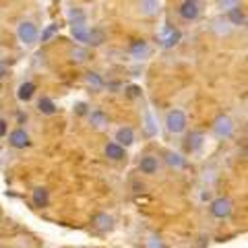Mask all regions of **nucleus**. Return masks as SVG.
<instances>
[{"mask_svg":"<svg viewBox=\"0 0 248 248\" xmlns=\"http://www.w3.org/2000/svg\"><path fill=\"white\" fill-rule=\"evenodd\" d=\"M128 52H130V56L133 58H137V60H145L147 56H149V44H147L145 40H135L133 44H130V48H128Z\"/></svg>","mask_w":248,"mask_h":248,"instance_id":"11","label":"nucleus"},{"mask_svg":"<svg viewBox=\"0 0 248 248\" xmlns=\"http://www.w3.org/2000/svg\"><path fill=\"white\" fill-rule=\"evenodd\" d=\"M139 170H141V174L145 176H155L159 172V159L155 157V155H145L139 161Z\"/></svg>","mask_w":248,"mask_h":248,"instance_id":"8","label":"nucleus"},{"mask_svg":"<svg viewBox=\"0 0 248 248\" xmlns=\"http://www.w3.org/2000/svg\"><path fill=\"white\" fill-rule=\"evenodd\" d=\"M226 19H228L230 25H236V27H244L246 25V13H244V9L240 4L228 9V17Z\"/></svg>","mask_w":248,"mask_h":248,"instance_id":"10","label":"nucleus"},{"mask_svg":"<svg viewBox=\"0 0 248 248\" xmlns=\"http://www.w3.org/2000/svg\"><path fill=\"white\" fill-rule=\"evenodd\" d=\"M93 228L99 230V232H108V230H112L114 228V219L108 213H97L95 217H93Z\"/></svg>","mask_w":248,"mask_h":248,"instance_id":"16","label":"nucleus"},{"mask_svg":"<svg viewBox=\"0 0 248 248\" xmlns=\"http://www.w3.org/2000/svg\"><path fill=\"white\" fill-rule=\"evenodd\" d=\"M17 37H19V42L25 44V46L35 44L37 42V27L31 21H23L17 27Z\"/></svg>","mask_w":248,"mask_h":248,"instance_id":"4","label":"nucleus"},{"mask_svg":"<svg viewBox=\"0 0 248 248\" xmlns=\"http://www.w3.org/2000/svg\"><path fill=\"white\" fill-rule=\"evenodd\" d=\"M104 40H106V35H104L102 29H89V33H87V46H102Z\"/></svg>","mask_w":248,"mask_h":248,"instance_id":"21","label":"nucleus"},{"mask_svg":"<svg viewBox=\"0 0 248 248\" xmlns=\"http://www.w3.org/2000/svg\"><path fill=\"white\" fill-rule=\"evenodd\" d=\"M147 248H164V242H161L157 236H151L147 240Z\"/></svg>","mask_w":248,"mask_h":248,"instance_id":"27","label":"nucleus"},{"mask_svg":"<svg viewBox=\"0 0 248 248\" xmlns=\"http://www.w3.org/2000/svg\"><path fill=\"white\" fill-rule=\"evenodd\" d=\"M9 145L13 147V149H27V147L31 145V139L23 128H15L9 133Z\"/></svg>","mask_w":248,"mask_h":248,"instance_id":"5","label":"nucleus"},{"mask_svg":"<svg viewBox=\"0 0 248 248\" xmlns=\"http://www.w3.org/2000/svg\"><path fill=\"white\" fill-rule=\"evenodd\" d=\"M139 13L143 17H155L159 13V0H139Z\"/></svg>","mask_w":248,"mask_h":248,"instance_id":"15","label":"nucleus"},{"mask_svg":"<svg viewBox=\"0 0 248 248\" xmlns=\"http://www.w3.org/2000/svg\"><path fill=\"white\" fill-rule=\"evenodd\" d=\"M192 2H199V0H192Z\"/></svg>","mask_w":248,"mask_h":248,"instance_id":"31","label":"nucleus"},{"mask_svg":"<svg viewBox=\"0 0 248 248\" xmlns=\"http://www.w3.org/2000/svg\"><path fill=\"white\" fill-rule=\"evenodd\" d=\"M188 126V118L182 110H170L166 116V128L170 135H182Z\"/></svg>","mask_w":248,"mask_h":248,"instance_id":"1","label":"nucleus"},{"mask_svg":"<svg viewBox=\"0 0 248 248\" xmlns=\"http://www.w3.org/2000/svg\"><path fill=\"white\" fill-rule=\"evenodd\" d=\"M56 110H58V108H56V104H54L50 97H42L40 102H37V112L44 114V116H54V114H56Z\"/></svg>","mask_w":248,"mask_h":248,"instance_id":"18","label":"nucleus"},{"mask_svg":"<svg viewBox=\"0 0 248 248\" xmlns=\"http://www.w3.org/2000/svg\"><path fill=\"white\" fill-rule=\"evenodd\" d=\"M6 75H9V68H6L4 62H0V79H4Z\"/></svg>","mask_w":248,"mask_h":248,"instance_id":"30","label":"nucleus"},{"mask_svg":"<svg viewBox=\"0 0 248 248\" xmlns=\"http://www.w3.org/2000/svg\"><path fill=\"white\" fill-rule=\"evenodd\" d=\"M145 133H147V137H153L155 133H157V126H155L153 116L149 112H145Z\"/></svg>","mask_w":248,"mask_h":248,"instance_id":"24","label":"nucleus"},{"mask_svg":"<svg viewBox=\"0 0 248 248\" xmlns=\"http://www.w3.org/2000/svg\"><path fill=\"white\" fill-rule=\"evenodd\" d=\"M116 143L122 145V147H130L135 143V130L130 126H120L116 130Z\"/></svg>","mask_w":248,"mask_h":248,"instance_id":"13","label":"nucleus"},{"mask_svg":"<svg viewBox=\"0 0 248 248\" xmlns=\"http://www.w3.org/2000/svg\"><path fill=\"white\" fill-rule=\"evenodd\" d=\"M128 95L130 97H141V89H139L137 85H130V87H128Z\"/></svg>","mask_w":248,"mask_h":248,"instance_id":"29","label":"nucleus"},{"mask_svg":"<svg viewBox=\"0 0 248 248\" xmlns=\"http://www.w3.org/2000/svg\"><path fill=\"white\" fill-rule=\"evenodd\" d=\"M54 33H58V25H48V27H46V31L42 33V42H48Z\"/></svg>","mask_w":248,"mask_h":248,"instance_id":"25","label":"nucleus"},{"mask_svg":"<svg viewBox=\"0 0 248 248\" xmlns=\"http://www.w3.org/2000/svg\"><path fill=\"white\" fill-rule=\"evenodd\" d=\"M166 164H168L170 168H176V170L186 168L184 157H182L180 153H174V151H168V153H166Z\"/></svg>","mask_w":248,"mask_h":248,"instance_id":"20","label":"nucleus"},{"mask_svg":"<svg viewBox=\"0 0 248 248\" xmlns=\"http://www.w3.org/2000/svg\"><path fill=\"white\" fill-rule=\"evenodd\" d=\"M85 83H87L89 87H93L95 91H99L104 87V81H102V77H99L97 73H87L85 75Z\"/></svg>","mask_w":248,"mask_h":248,"instance_id":"22","label":"nucleus"},{"mask_svg":"<svg viewBox=\"0 0 248 248\" xmlns=\"http://www.w3.org/2000/svg\"><path fill=\"white\" fill-rule=\"evenodd\" d=\"M35 95V83L31 81H25L19 85V91H17V97L21 99V102H29L31 97Z\"/></svg>","mask_w":248,"mask_h":248,"instance_id":"17","label":"nucleus"},{"mask_svg":"<svg viewBox=\"0 0 248 248\" xmlns=\"http://www.w3.org/2000/svg\"><path fill=\"white\" fill-rule=\"evenodd\" d=\"M6 133H9V122H6L4 118H0V139L6 137Z\"/></svg>","mask_w":248,"mask_h":248,"instance_id":"28","label":"nucleus"},{"mask_svg":"<svg viewBox=\"0 0 248 248\" xmlns=\"http://www.w3.org/2000/svg\"><path fill=\"white\" fill-rule=\"evenodd\" d=\"M203 145H205L203 133H190L188 139H186V151H190V153H199L203 149Z\"/></svg>","mask_w":248,"mask_h":248,"instance_id":"14","label":"nucleus"},{"mask_svg":"<svg viewBox=\"0 0 248 248\" xmlns=\"http://www.w3.org/2000/svg\"><path fill=\"white\" fill-rule=\"evenodd\" d=\"M89 118H91V124H93L95 128H104L106 124H108V118L104 116V112H99V110H93Z\"/></svg>","mask_w":248,"mask_h":248,"instance_id":"23","label":"nucleus"},{"mask_svg":"<svg viewBox=\"0 0 248 248\" xmlns=\"http://www.w3.org/2000/svg\"><path fill=\"white\" fill-rule=\"evenodd\" d=\"M217 2V6H219V9H232V6H236V4H240V0H215Z\"/></svg>","mask_w":248,"mask_h":248,"instance_id":"26","label":"nucleus"},{"mask_svg":"<svg viewBox=\"0 0 248 248\" xmlns=\"http://www.w3.org/2000/svg\"><path fill=\"white\" fill-rule=\"evenodd\" d=\"M31 201H33V207L46 209L50 205V192L42 188V186H37V188H33V192H31Z\"/></svg>","mask_w":248,"mask_h":248,"instance_id":"12","label":"nucleus"},{"mask_svg":"<svg viewBox=\"0 0 248 248\" xmlns=\"http://www.w3.org/2000/svg\"><path fill=\"white\" fill-rule=\"evenodd\" d=\"M211 130L217 139H230L234 135V122H232L228 114H219L211 124Z\"/></svg>","mask_w":248,"mask_h":248,"instance_id":"2","label":"nucleus"},{"mask_svg":"<svg viewBox=\"0 0 248 248\" xmlns=\"http://www.w3.org/2000/svg\"><path fill=\"white\" fill-rule=\"evenodd\" d=\"M199 2H192V0H184V2L180 4V9H178V15L184 19V21H195L199 17Z\"/></svg>","mask_w":248,"mask_h":248,"instance_id":"9","label":"nucleus"},{"mask_svg":"<svg viewBox=\"0 0 248 248\" xmlns=\"http://www.w3.org/2000/svg\"><path fill=\"white\" fill-rule=\"evenodd\" d=\"M104 155L110 161H124V159H126V147H122L116 141H112V143H108L104 147Z\"/></svg>","mask_w":248,"mask_h":248,"instance_id":"7","label":"nucleus"},{"mask_svg":"<svg viewBox=\"0 0 248 248\" xmlns=\"http://www.w3.org/2000/svg\"><path fill=\"white\" fill-rule=\"evenodd\" d=\"M180 37H182L180 29H176V27H166L164 33L159 35V44H161V48L170 50V48H174V46L180 42Z\"/></svg>","mask_w":248,"mask_h":248,"instance_id":"6","label":"nucleus"},{"mask_svg":"<svg viewBox=\"0 0 248 248\" xmlns=\"http://www.w3.org/2000/svg\"><path fill=\"white\" fill-rule=\"evenodd\" d=\"M232 209H234L232 201L226 199V197H219V199L211 201V205H209V213H211L215 219H226V217H230Z\"/></svg>","mask_w":248,"mask_h":248,"instance_id":"3","label":"nucleus"},{"mask_svg":"<svg viewBox=\"0 0 248 248\" xmlns=\"http://www.w3.org/2000/svg\"><path fill=\"white\" fill-rule=\"evenodd\" d=\"M68 58H71V62H75V64H83V62L89 58V50L77 46V48H73L71 52H68Z\"/></svg>","mask_w":248,"mask_h":248,"instance_id":"19","label":"nucleus"}]
</instances>
